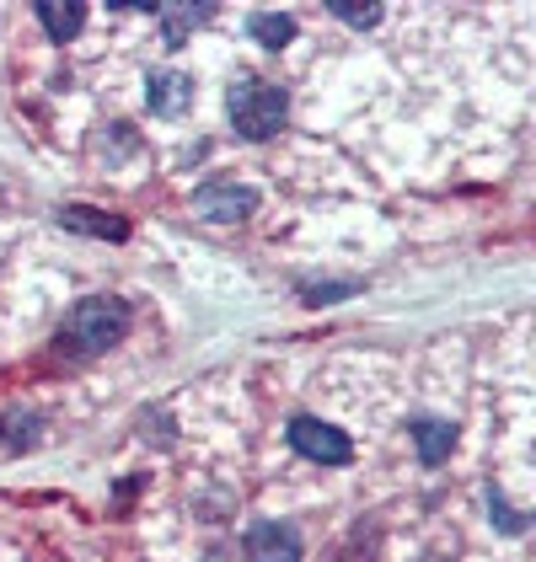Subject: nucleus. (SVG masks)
Here are the masks:
<instances>
[{
  "label": "nucleus",
  "mask_w": 536,
  "mask_h": 562,
  "mask_svg": "<svg viewBox=\"0 0 536 562\" xmlns=\"http://www.w3.org/2000/svg\"><path fill=\"white\" fill-rule=\"evenodd\" d=\"M253 210V193L247 188H231V182H210L193 193V215L199 220H242Z\"/></svg>",
  "instance_id": "39448f33"
},
{
  "label": "nucleus",
  "mask_w": 536,
  "mask_h": 562,
  "mask_svg": "<svg viewBox=\"0 0 536 562\" xmlns=\"http://www.w3.org/2000/svg\"><path fill=\"white\" fill-rule=\"evenodd\" d=\"M284 113H290V97L268 81H236L231 87V124L242 139H268V134L284 130Z\"/></svg>",
  "instance_id": "f03ea898"
},
{
  "label": "nucleus",
  "mask_w": 536,
  "mask_h": 562,
  "mask_svg": "<svg viewBox=\"0 0 536 562\" xmlns=\"http://www.w3.org/2000/svg\"><path fill=\"white\" fill-rule=\"evenodd\" d=\"M59 220H65V231H87V236H102V241H124L130 236V225L119 215H97V210H81V204L65 210Z\"/></svg>",
  "instance_id": "1a4fd4ad"
},
{
  "label": "nucleus",
  "mask_w": 536,
  "mask_h": 562,
  "mask_svg": "<svg viewBox=\"0 0 536 562\" xmlns=\"http://www.w3.org/2000/svg\"><path fill=\"white\" fill-rule=\"evenodd\" d=\"M290 445H295V456L322 461V467H344V461L355 456L349 434L333 429V424H322V418H295V424H290Z\"/></svg>",
  "instance_id": "7ed1b4c3"
},
{
  "label": "nucleus",
  "mask_w": 536,
  "mask_h": 562,
  "mask_svg": "<svg viewBox=\"0 0 536 562\" xmlns=\"http://www.w3.org/2000/svg\"><path fill=\"white\" fill-rule=\"evenodd\" d=\"M253 33H258V44H264V48H284L290 38H295V22H290V16H273V11H264V16H253Z\"/></svg>",
  "instance_id": "9b49d317"
},
{
  "label": "nucleus",
  "mask_w": 536,
  "mask_h": 562,
  "mask_svg": "<svg viewBox=\"0 0 536 562\" xmlns=\"http://www.w3.org/2000/svg\"><path fill=\"white\" fill-rule=\"evenodd\" d=\"M215 16V5H167L161 11V27H167V44H182L199 22H210Z\"/></svg>",
  "instance_id": "9d476101"
},
{
  "label": "nucleus",
  "mask_w": 536,
  "mask_h": 562,
  "mask_svg": "<svg viewBox=\"0 0 536 562\" xmlns=\"http://www.w3.org/2000/svg\"><path fill=\"white\" fill-rule=\"evenodd\" d=\"M333 11H338V16H344V22H355V27H370V22H376V16H381V5H344V0H338V5H333Z\"/></svg>",
  "instance_id": "f8f14e48"
},
{
  "label": "nucleus",
  "mask_w": 536,
  "mask_h": 562,
  "mask_svg": "<svg viewBox=\"0 0 536 562\" xmlns=\"http://www.w3.org/2000/svg\"><path fill=\"white\" fill-rule=\"evenodd\" d=\"M413 439H418V461H446L450 445H456V424L446 418H413Z\"/></svg>",
  "instance_id": "6e6552de"
},
{
  "label": "nucleus",
  "mask_w": 536,
  "mask_h": 562,
  "mask_svg": "<svg viewBox=\"0 0 536 562\" xmlns=\"http://www.w3.org/2000/svg\"><path fill=\"white\" fill-rule=\"evenodd\" d=\"M188 102H193V76H182V70H156L150 76V113L156 119H182Z\"/></svg>",
  "instance_id": "423d86ee"
},
{
  "label": "nucleus",
  "mask_w": 536,
  "mask_h": 562,
  "mask_svg": "<svg viewBox=\"0 0 536 562\" xmlns=\"http://www.w3.org/2000/svg\"><path fill=\"white\" fill-rule=\"evenodd\" d=\"M38 22H44L48 38H59V44H65V38H76V33H81L87 5H81V0H44V5H38Z\"/></svg>",
  "instance_id": "0eeeda50"
},
{
  "label": "nucleus",
  "mask_w": 536,
  "mask_h": 562,
  "mask_svg": "<svg viewBox=\"0 0 536 562\" xmlns=\"http://www.w3.org/2000/svg\"><path fill=\"white\" fill-rule=\"evenodd\" d=\"M124 327H130V305L113 301V295H91V301H81L70 311L65 344L76 353H102V348H113L124 338Z\"/></svg>",
  "instance_id": "f257e3e1"
},
{
  "label": "nucleus",
  "mask_w": 536,
  "mask_h": 562,
  "mask_svg": "<svg viewBox=\"0 0 536 562\" xmlns=\"http://www.w3.org/2000/svg\"><path fill=\"white\" fill-rule=\"evenodd\" d=\"M349 295V284H316V290H306V301H344Z\"/></svg>",
  "instance_id": "ddd939ff"
},
{
  "label": "nucleus",
  "mask_w": 536,
  "mask_h": 562,
  "mask_svg": "<svg viewBox=\"0 0 536 562\" xmlns=\"http://www.w3.org/2000/svg\"><path fill=\"white\" fill-rule=\"evenodd\" d=\"M247 558L253 562H301V541H295V530H290V525L264 519V525H253V530H247Z\"/></svg>",
  "instance_id": "20e7f679"
}]
</instances>
